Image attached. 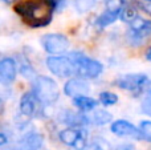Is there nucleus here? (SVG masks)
<instances>
[{"instance_id":"nucleus-1","label":"nucleus","mask_w":151,"mask_h":150,"mask_svg":"<svg viewBox=\"0 0 151 150\" xmlns=\"http://www.w3.org/2000/svg\"><path fill=\"white\" fill-rule=\"evenodd\" d=\"M55 8V0H25L19 3L15 11L29 25L45 27L52 20Z\"/></svg>"},{"instance_id":"nucleus-2","label":"nucleus","mask_w":151,"mask_h":150,"mask_svg":"<svg viewBox=\"0 0 151 150\" xmlns=\"http://www.w3.org/2000/svg\"><path fill=\"white\" fill-rule=\"evenodd\" d=\"M32 93L37 98V101L44 104V105L55 104L58 100V97H60V90H58L56 81L47 76L35 77Z\"/></svg>"},{"instance_id":"nucleus-3","label":"nucleus","mask_w":151,"mask_h":150,"mask_svg":"<svg viewBox=\"0 0 151 150\" xmlns=\"http://www.w3.org/2000/svg\"><path fill=\"white\" fill-rule=\"evenodd\" d=\"M69 57L74 64L76 74H78L81 79H96L104 71V66L99 61L93 60L81 52H72Z\"/></svg>"},{"instance_id":"nucleus-4","label":"nucleus","mask_w":151,"mask_h":150,"mask_svg":"<svg viewBox=\"0 0 151 150\" xmlns=\"http://www.w3.org/2000/svg\"><path fill=\"white\" fill-rule=\"evenodd\" d=\"M47 66L53 74L58 77H70L76 73L74 64L70 57L64 56H52L47 58Z\"/></svg>"},{"instance_id":"nucleus-5","label":"nucleus","mask_w":151,"mask_h":150,"mask_svg":"<svg viewBox=\"0 0 151 150\" xmlns=\"http://www.w3.org/2000/svg\"><path fill=\"white\" fill-rule=\"evenodd\" d=\"M41 45L50 55H61L69 48V40L61 33H49L41 37Z\"/></svg>"},{"instance_id":"nucleus-6","label":"nucleus","mask_w":151,"mask_h":150,"mask_svg":"<svg viewBox=\"0 0 151 150\" xmlns=\"http://www.w3.org/2000/svg\"><path fill=\"white\" fill-rule=\"evenodd\" d=\"M61 142L68 146H73L77 150H83L86 146V132L81 128H68L58 134Z\"/></svg>"},{"instance_id":"nucleus-7","label":"nucleus","mask_w":151,"mask_h":150,"mask_svg":"<svg viewBox=\"0 0 151 150\" xmlns=\"http://www.w3.org/2000/svg\"><path fill=\"white\" fill-rule=\"evenodd\" d=\"M149 82L146 74L135 73V74H125L117 80V85L121 89L130 90V92H139Z\"/></svg>"},{"instance_id":"nucleus-8","label":"nucleus","mask_w":151,"mask_h":150,"mask_svg":"<svg viewBox=\"0 0 151 150\" xmlns=\"http://www.w3.org/2000/svg\"><path fill=\"white\" fill-rule=\"evenodd\" d=\"M130 35L133 41H142L151 35V21L137 16L130 23Z\"/></svg>"},{"instance_id":"nucleus-9","label":"nucleus","mask_w":151,"mask_h":150,"mask_svg":"<svg viewBox=\"0 0 151 150\" xmlns=\"http://www.w3.org/2000/svg\"><path fill=\"white\" fill-rule=\"evenodd\" d=\"M17 74V64L13 58L5 57L0 60V84L9 85Z\"/></svg>"},{"instance_id":"nucleus-10","label":"nucleus","mask_w":151,"mask_h":150,"mask_svg":"<svg viewBox=\"0 0 151 150\" xmlns=\"http://www.w3.org/2000/svg\"><path fill=\"white\" fill-rule=\"evenodd\" d=\"M113 133L115 136H119V137H133V138H139L142 137L141 130L137 129L133 124L125 121V120H118V121H114L111 124V128H110Z\"/></svg>"},{"instance_id":"nucleus-11","label":"nucleus","mask_w":151,"mask_h":150,"mask_svg":"<svg viewBox=\"0 0 151 150\" xmlns=\"http://www.w3.org/2000/svg\"><path fill=\"white\" fill-rule=\"evenodd\" d=\"M89 90H90L89 84L83 79H72V80H69L65 84V87H64L65 94L69 96V97H73V98L77 97V96L88 94Z\"/></svg>"},{"instance_id":"nucleus-12","label":"nucleus","mask_w":151,"mask_h":150,"mask_svg":"<svg viewBox=\"0 0 151 150\" xmlns=\"http://www.w3.org/2000/svg\"><path fill=\"white\" fill-rule=\"evenodd\" d=\"M42 146V136L39 133H29L24 136L13 150H40Z\"/></svg>"},{"instance_id":"nucleus-13","label":"nucleus","mask_w":151,"mask_h":150,"mask_svg":"<svg viewBox=\"0 0 151 150\" xmlns=\"http://www.w3.org/2000/svg\"><path fill=\"white\" fill-rule=\"evenodd\" d=\"M61 122L69 125L70 128H82L83 125L89 124V120L86 114L74 113L72 110H64L60 116Z\"/></svg>"},{"instance_id":"nucleus-14","label":"nucleus","mask_w":151,"mask_h":150,"mask_svg":"<svg viewBox=\"0 0 151 150\" xmlns=\"http://www.w3.org/2000/svg\"><path fill=\"white\" fill-rule=\"evenodd\" d=\"M19 106H20V112L23 116L32 117L36 114V110H37V98L35 97V94L32 92L24 93Z\"/></svg>"},{"instance_id":"nucleus-15","label":"nucleus","mask_w":151,"mask_h":150,"mask_svg":"<svg viewBox=\"0 0 151 150\" xmlns=\"http://www.w3.org/2000/svg\"><path fill=\"white\" fill-rule=\"evenodd\" d=\"M73 104L76 105V108H78L81 112H91V110H94V108L97 106L98 101H96L91 97H88L86 94H83V96H77V97H74Z\"/></svg>"},{"instance_id":"nucleus-16","label":"nucleus","mask_w":151,"mask_h":150,"mask_svg":"<svg viewBox=\"0 0 151 150\" xmlns=\"http://www.w3.org/2000/svg\"><path fill=\"white\" fill-rule=\"evenodd\" d=\"M89 122L94 125H105V124H109L111 121V114L106 110H94L90 116H88Z\"/></svg>"},{"instance_id":"nucleus-17","label":"nucleus","mask_w":151,"mask_h":150,"mask_svg":"<svg viewBox=\"0 0 151 150\" xmlns=\"http://www.w3.org/2000/svg\"><path fill=\"white\" fill-rule=\"evenodd\" d=\"M119 17V13H115V12H110V11H105L98 19H97V27L98 28H105V27L110 25L113 24L117 19Z\"/></svg>"},{"instance_id":"nucleus-18","label":"nucleus","mask_w":151,"mask_h":150,"mask_svg":"<svg viewBox=\"0 0 151 150\" xmlns=\"http://www.w3.org/2000/svg\"><path fill=\"white\" fill-rule=\"evenodd\" d=\"M137 16H138V12H137L135 7H131V5H123V8L119 12L121 20L126 21V23H131Z\"/></svg>"},{"instance_id":"nucleus-19","label":"nucleus","mask_w":151,"mask_h":150,"mask_svg":"<svg viewBox=\"0 0 151 150\" xmlns=\"http://www.w3.org/2000/svg\"><path fill=\"white\" fill-rule=\"evenodd\" d=\"M118 101V97L115 93H111V92H102L99 94V102L105 106H110V105H114L117 104Z\"/></svg>"},{"instance_id":"nucleus-20","label":"nucleus","mask_w":151,"mask_h":150,"mask_svg":"<svg viewBox=\"0 0 151 150\" xmlns=\"http://www.w3.org/2000/svg\"><path fill=\"white\" fill-rule=\"evenodd\" d=\"M125 3L126 0H106V11L119 13L123 5H125Z\"/></svg>"},{"instance_id":"nucleus-21","label":"nucleus","mask_w":151,"mask_h":150,"mask_svg":"<svg viewBox=\"0 0 151 150\" xmlns=\"http://www.w3.org/2000/svg\"><path fill=\"white\" fill-rule=\"evenodd\" d=\"M20 73L27 79H35L36 77V72H35V69L32 68V65L28 61H23L20 64Z\"/></svg>"},{"instance_id":"nucleus-22","label":"nucleus","mask_w":151,"mask_h":150,"mask_svg":"<svg viewBox=\"0 0 151 150\" xmlns=\"http://www.w3.org/2000/svg\"><path fill=\"white\" fill-rule=\"evenodd\" d=\"M93 0H74V7L80 13H85L93 7Z\"/></svg>"},{"instance_id":"nucleus-23","label":"nucleus","mask_w":151,"mask_h":150,"mask_svg":"<svg viewBox=\"0 0 151 150\" xmlns=\"http://www.w3.org/2000/svg\"><path fill=\"white\" fill-rule=\"evenodd\" d=\"M141 106H142V112L151 117V90L149 89L146 90V94H145V98L142 101Z\"/></svg>"},{"instance_id":"nucleus-24","label":"nucleus","mask_w":151,"mask_h":150,"mask_svg":"<svg viewBox=\"0 0 151 150\" xmlns=\"http://www.w3.org/2000/svg\"><path fill=\"white\" fill-rule=\"evenodd\" d=\"M139 130H141L142 137L151 142V121H142Z\"/></svg>"},{"instance_id":"nucleus-25","label":"nucleus","mask_w":151,"mask_h":150,"mask_svg":"<svg viewBox=\"0 0 151 150\" xmlns=\"http://www.w3.org/2000/svg\"><path fill=\"white\" fill-rule=\"evenodd\" d=\"M83 150H105L104 148H102L101 144H97V142H93L90 144V145H86L85 149Z\"/></svg>"},{"instance_id":"nucleus-26","label":"nucleus","mask_w":151,"mask_h":150,"mask_svg":"<svg viewBox=\"0 0 151 150\" xmlns=\"http://www.w3.org/2000/svg\"><path fill=\"white\" fill-rule=\"evenodd\" d=\"M134 146L131 145V144H121V145H118L115 150H133Z\"/></svg>"},{"instance_id":"nucleus-27","label":"nucleus","mask_w":151,"mask_h":150,"mask_svg":"<svg viewBox=\"0 0 151 150\" xmlns=\"http://www.w3.org/2000/svg\"><path fill=\"white\" fill-rule=\"evenodd\" d=\"M142 8H143L145 11H146L149 15H151V0H146L145 3H142Z\"/></svg>"},{"instance_id":"nucleus-28","label":"nucleus","mask_w":151,"mask_h":150,"mask_svg":"<svg viewBox=\"0 0 151 150\" xmlns=\"http://www.w3.org/2000/svg\"><path fill=\"white\" fill-rule=\"evenodd\" d=\"M4 144H7V137H5L4 134H1V133H0V146L4 145Z\"/></svg>"},{"instance_id":"nucleus-29","label":"nucleus","mask_w":151,"mask_h":150,"mask_svg":"<svg viewBox=\"0 0 151 150\" xmlns=\"http://www.w3.org/2000/svg\"><path fill=\"white\" fill-rule=\"evenodd\" d=\"M146 58L149 61H151V48H149V49H147V52H146Z\"/></svg>"},{"instance_id":"nucleus-30","label":"nucleus","mask_w":151,"mask_h":150,"mask_svg":"<svg viewBox=\"0 0 151 150\" xmlns=\"http://www.w3.org/2000/svg\"><path fill=\"white\" fill-rule=\"evenodd\" d=\"M3 1H4V3H8V4H9V3H12V1H15V0H3Z\"/></svg>"},{"instance_id":"nucleus-31","label":"nucleus","mask_w":151,"mask_h":150,"mask_svg":"<svg viewBox=\"0 0 151 150\" xmlns=\"http://www.w3.org/2000/svg\"><path fill=\"white\" fill-rule=\"evenodd\" d=\"M94 3H101V1H106V0H93Z\"/></svg>"},{"instance_id":"nucleus-32","label":"nucleus","mask_w":151,"mask_h":150,"mask_svg":"<svg viewBox=\"0 0 151 150\" xmlns=\"http://www.w3.org/2000/svg\"><path fill=\"white\" fill-rule=\"evenodd\" d=\"M1 108H3V101L0 100V109H1Z\"/></svg>"}]
</instances>
